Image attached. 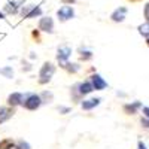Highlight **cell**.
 Returning a JSON list of instances; mask_svg holds the SVG:
<instances>
[{"label": "cell", "instance_id": "11", "mask_svg": "<svg viewBox=\"0 0 149 149\" xmlns=\"http://www.w3.org/2000/svg\"><path fill=\"white\" fill-rule=\"evenodd\" d=\"M100 102H102V98L94 97V98H88V100H84L81 106H82L84 110H91V109H94V107H97L98 104H100Z\"/></svg>", "mask_w": 149, "mask_h": 149}, {"label": "cell", "instance_id": "25", "mask_svg": "<svg viewBox=\"0 0 149 149\" xmlns=\"http://www.w3.org/2000/svg\"><path fill=\"white\" fill-rule=\"evenodd\" d=\"M137 149H148V148H146V145H145L143 142H139V145H137Z\"/></svg>", "mask_w": 149, "mask_h": 149}, {"label": "cell", "instance_id": "21", "mask_svg": "<svg viewBox=\"0 0 149 149\" xmlns=\"http://www.w3.org/2000/svg\"><path fill=\"white\" fill-rule=\"evenodd\" d=\"M142 125L145 128H149V119L148 118H142Z\"/></svg>", "mask_w": 149, "mask_h": 149}, {"label": "cell", "instance_id": "3", "mask_svg": "<svg viewBox=\"0 0 149 149\" xmlns=\"http://www.w3.org/2000/svg\"><path fill=\"white\" fill-rule=\"evenodd\" d=\"M19 14L22 18H37L42 15V8L40 6H34V5H27V6H21L19 8Z\"/></svg>", "mask_w": 149, "mask_h": 149}, {"label": "cell", "instance_id": "6", "mask_svg": "<svg viewBox=\"0 0 149 149\" xmlns=\"http://www.w3.org/2000/svg\"><path fill=\"white\" fill-rule=\"evenodd\" d=\"M70 54H72V48L70 46H67V45L60 46L58 51H57V60L60 61V64L66 63V61L69 60V57H70Z\"/></svg>", "mask_w": 149, "mask_h": 149}, {"label": "cell", "instance_id": "2", "mask_svg": "<svg viewBox=\"0 0 149 149\" xmlns=\"http://www.w3.org/2000/svg\"><path fill=\"white\" fill-rule=\"evenodd\" d=\"M22 106L26 107L27 110H36V109H39L42 106V98L39 94H27L26 97H24V102H22Z\"/></svg>", "mask_w": 149, "mask_h": 149}, {"label": "cell", "instance_id": "22", "mask_svg": "<svg viewBox=\"0 0 149 149\" xmlns=\"http://www.w3.org/2000/svg\"><path fill=\"white\" fill-rule=\"evenodd\" d=\"M142 112H143L145 118H148V119H149V107H142Z\"/></svg>", "mask_w": 149, "mask_h": 149}, {"label": "cell", "instance_id": "14", "mask_svg": "<svg viewBox=\"0 0 149 149\" xmlns=\"http://www.w3.org/2000/svg\"><path fill=\"white\" fill-rule=\"evenodd\" d=\"M140 107H142L140 102H134V103H130V104L124 106V112L128 113V115H134L136 112H137V109H140Z\"/></svg>", "mask_w": 149, "mask_h": 149}, {"label": "cell", "instance_id": "8", "mask_svg": "<svg viewBox=\"0 0 149 149\" xmlns=\"http://www.w3.org/2000/svg\"><path fill=\"white\" fill-rule=\"evenodd\" d=\"M125 15H127V8H118L115 9L113 12H112V15H110V19L113 21V22H122L124 19H125Z\"/></svg>", "mask_w": 149, "mask_h": 149}, {"label": "cell", "instance_id": "24", "mask_svg": "<svg viewBox=\"0 0 149 149\" xmlns=\"http://www.w3.org/2000/svg\"><path fill=\"white\" fill-rule=\"evenodd\" d=\"M33 67H31V64H29V63H26L22 66V70H26V72H29V70H31Z\"/></svg>", "mask_w": 149, "mask_h": 149}, {"label": "cell", "instance_id": "20", "mask_svg": "<svg viewBox=\"0 0 149 149\" xmlns=\"http://www.w3.org/2000/svg\"><path fill=\"white\" fill-rule=\"evenodd\" d=\"M58 112H60V113H63V115H64V113H69V112H70V109H69V107H63V106H60V107H58Z\"/></svg>", "mask_w": 149, "mask_h": 149}, {"label": "cell", "instance_id": "17", "mask_svg": "<svg viewBox=\"0 0 149 149\" xmlns=\"http://www.w3.org/2000/svg\"><path fill=\"white\" fill-rule=\"evenodd\" d=\"M139 33L145 37H149V21H146L145 24L139 26Z\"/></svg>", "mask_w": 149, "mask_h": 149}, {"label": "cell", "instance_id": "18", "mask_svg": "<svg viewBox=\"0 0 149 149\" xmlns=\"http://www.w3.org/2000/svg\"><path fill=\"white\" fill-rule=\"evenodd\" d=\"M93 58V52L91 51H81V60L86 61V60H91Z\"/></svg>", "mask_w": 149, "mask_h": 149}, {"label": "cell", "instance_id": "4", "mask_svg": "<svg viewBox=\"0 0 149 149\" xmlns=\"http://www.w3.org/2000/svg\"><path fill=\"white\" fill-rule=\"evenodd\" d=\"M57 17H58V19H60L61 22H66V21L72 19V18L74 17V9H73V6H69V5L61 6V8L57 10Z\"/></svg>", "mask_w": 149, "mask_h": 149}, {"label": "cell", "instance_id": "9", "mask_svg": "<svg viewBox=\"0 0 149 149\" xmlns=\"http://www.w3.org/2000/svg\"><path fill=\"white\" fill-rule=\"evenodd\" d=\"M24 95L22 93H12L9 97H8V104L9 106H12V107H15V106H19V104H22V102H24Z\"/></svg>", "mask_w": 149, "mask_h": 149}, {"label": "cell", "instance_id": "10", "mask_svg": "<svg viewBox=\"0 0 149 149\" xmlns=\"http://www.w3.org/2000/svg\"><path fill=\"white\" fill-rule=\"evenodd\" d=\"M76 88H78V91H79V94H81L82 97L94 91V88H93V85H91L90 81H84V82H81V84H76Z\"/></svg>", "mask_w": 149, "mask_h": 149}, {"label": "cell", "instance_id": "13", "mask_svg": "<svg viewBox=\"0 0 149 149\" xmlns=\"http://www.w3.org/2000/svg\"><path fill=\"white\" fill-rule=\"evenodd\" d=\"M12 115H14V109H9V107H0V124L6 122Z\"/></svg>", "mask_w": 149, "mask_h": 149}, {"label": "cell", "instance_id": "23", "mask_svg": "<svg viewBox=\"0 0 149 149\" xmlns=\"http://www.w3.org/2000/svg\"><path fill=\"white\" fill-rule=\"evenodd\" d=\"M145 17H146V19L149 21V3L145 6Z\"/></svg>", "mask_w": 149, "mask_h": 149}, {"label": "cell", "instance_id": "7", "mask_svg": "<svg viewBox=\"0 0 149 149\" xmlns=\"http://www.w3.org/2000/svg\"><path fill=\"white\" fill-rule=\"evenodd\" d=\"M91 85H93V88L94 90H97V91H102V90H104L106 88V86H107V82L100 76V74H93V76H91Z\"/></svg>", "mask_w": 149, "mask_h": 149}, {"label": "cell", "instance_id": "15", "mask_svg": "<svg viewBox=\"0 0 149 149\" xmlns=\"http://www.w3.org/2000/svg\"><path fill=\"white\" fill-rule=\"evenodd\" d=\"M63 69H66L67 72H70V73H76L78 70H79V66L76 64V63H69V61H66V63H63V64H60Z\"/></svg>", "mask_w": 149, "mask_h": 149}, {"label": "cell", "instance_id": "16", "mask_svg": "<svg viewBox=\"0 0 149 149\" xmlns=\"http://www.w3.org/2000/svg\"><path fill=\"white\" fill-rule=\"evenodd\" d=\"M0 74H3V76L8 78V79H12V78H14V69L9 67V66L2 67V69H0Z\"/></svg>", "mask_w": 149, "mask_h": 149}, {"label": "cell", "instance_id": "5", "mask_svg": "<svg viewBox=\"0 0 149 149\" xmlns=\"http://www.w3.org/2000/svg\"><path fill=\"white\" fill-rule=\"evenodd\" d=\"M39 30L45 33H54V19L51 17H43L39 21Z\"/></svg>", "mask_w": 149, "mask_h": 149}, {"label": "cell", "instance_id": "19", "mask_svg": "<svg viewBox=\"0 0 149 149\" xmlns=\"http://www.w3.org/2000/svg\"><path fill=\"white\" fill-rule=\"evenodd\" d=\"M17 148H18V149H30V145H29L27 142H22V140H21V142L17 145Z\"/></svg>", "mask_w": 149, "mask_h": 149}, {"label": "cell", "instance_id": "12", "mask_svg": "<svg viewBox=\"0 0 149 149\" xmlns=\"http://www.w3.org/2000/svg\"><path fill=\"white\" fill-rule=\"evenodd\" d=\"M19 3L18 2H8L6 5H5V8H3V10H5V14H9V15H15V14H18L19 12Z\"/></svg>", "mask_w": 149, "mask_h": 149}, {"label": "cell", "instance_id": "1", "mask_svg": "<svg viewBox=\"0 0 149 149\" xmlns=\"http://www.w3.org/2000/svg\"><path fill=\"white\" fill-rule=\"evenodd\" d=\"M54 73H55V66L52 63H48V61H46V63H43V66H42V69L39 72V84L40 85L48 84L49 81H51Z\"/></svg>", "mask_w": 149, "mask_h": 149}, {"label": "cell", "instance_id": "26", "mask_svg": "<svg viewBox=\"0 0 149 149\" xmlns=\"http://www.w3.org/2000/svg\"><path fill=\"white\" fill-rule=\"evenodd\" d=\"M5 18V12H0V19H3Z\"/></svg>", "mask_w": 149, "mask_h": 149}, {"label": "cell", "instance_id": "27", "mask_svg": "<svg viewBox=\"0 0 149 149\" xmlns=\"http://www.w3.org/2000/svg\"><path fill=\"white\" fill-rule=\"evenodd\" d=\"M146 45L149 46V37H148V39H146Z\"/></svg>", "mask_w": 149, "mask_h": 149}]
</instances>
